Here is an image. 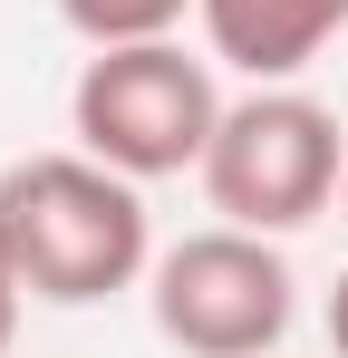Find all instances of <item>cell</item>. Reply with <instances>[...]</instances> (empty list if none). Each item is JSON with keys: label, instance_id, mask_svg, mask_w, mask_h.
Here are the masks:
<instances>
[{"label": "cell", "instance_id": "cell-1", "mask_svg": "<svg viewBox=\"0 0 348 358\" xmlns=\"http://www.w3.org/2000/svg\"><path fill=\"white\" fill-rule=\"evenodd\" d=\"M0 233L29 300L49 310H97V300L136 291L155 271V223H145V184L78 155H20L0 175Z\"/></svg>", "mask_w": 348, "mask_h": 358}, {"label": "cell", "instance_id": "cell-2", "mask_svg": "<svg viewBox=\"0 0 348 358\" xmlns=\"http://www.w3.org/2000/svg\"><path fill=\"white\" fill-rule=\"evenodd\" d=\"M223 59H194L184 39H126V49H97L68 87V126L78 145L116 165V175L155 184V175H203V145L223 126V87H213Z\"/></svg>", "mask_w": 348, "mask_h": 358}, {"label": "cell", "instance_id": "cell-3", "mask_svg": "<svg viewBox=\"0 0 348 358\" xmlns=\"http://www.w3.org/2000/svg\"><path fill=\"white\" fill-rule=\"evenodd\" d=\"M339 175H348V136L319 97L300 87H252L232 97L213 145H203V194L213 213L242 223V233H300L339 203Z\"/></svg>", "mask_w": 348, "mask_h": 358}, {"label": "cell", "instance_id": "cell-4", "mask_svg": "<svg viewBox=\"0 0 348 358\" xmlns=\"http://www.w3.org/2000/svg\"><path fill=\"white\" fill-rule=\"evenodd\" d=\"M145 300H155L165 349H184V358H271L290 339L300 281H290L271 233L213 223V233H184L174 252H155Z\"/></svg>", "mask_w": 348, "mask_h": 358}, {"label": "cell", "instance_id": "cell-5", "mask_svg": "<svg viewBox=\"0 0 348 358\" xmlns=\"http://www.w3.org/2000/svg\"><path fill=\"white\" fill-rule=\"evenodd\" d=\"M203 49L223 68H242L252 87H290L348 29V0H203Z\"/></svg>", "mask_w": 348, "mask_h": 358}, {"label": "cell", "instance_id": "cell-6", "mask_svg": "<svg viewBox=\"0 0 348 358\" xmlns=\"http://www.w3.org/2000/svg\"><path fill=\"white\" fill-rule=\"evenodd\" d=\"M184 10L203 0H58V20L87 39V49H126V39H174Z\"/></svg>", "mask_w": 348, "mask_h": 358}, {"label": "cell", "instance_id": "cell-7", "mask_svg": "<svg viewBox=\"0 0 348 358\" xmlns=\"http://www.w3.org/2000/svg\"><path fill=\"white\" fill-rule=\"evenodd\" d=\"M20 300H29V281H20V262H10V233H0V358H10V339H20Z\"/></svg>", "mask_w": 348, "mask_h": 358}, {"label": "cell", "instance_id": "cell-8", "mask_svg": "<svg viewBox=\"0 0 348 358\" xmlns=\"http://www.w3.org/2000/svg\"><path fill=\"white\" fill-rule=\"evenodd\" d=\"M329 349L348 358V271H339V291H329Z\"/></svg>", "mask_w": 348, "mask_h": 358}, {"label": "cell", "instance_id": "cell-9", "mask_svg": "<svg viewBox=\"0 0 348 358\" xmlns=\"http://www.w3.org/2000/svg\"><path fill=\"white\" fill-rule=\"evenodd\" d=\"M339 213H348V175H339Z\"/></svg>", "mask_w": 348, "mask_h": 358}]
</instances>
